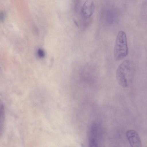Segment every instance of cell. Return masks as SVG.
<instances>
[{
    "instance_id": "cell-6",
    "label": "cell",
    "mask_w": 147,
    "mask_h": 147,
    "mask_svg": "<svg viewBox=\"0 0 147 147\" xmlns=\"http://www.w3.org/2000/svg\"><path fill=\"white\" fill-rule=\"evenodd\" d=\"M5 113L4 106L0 99V139L3 133L5 123Z\"/></svg>"
},
{
    "instance_id": "cell-3",
    "label": "cell",
    "mask_w": 147,
    "mask_h": 147,
    "mask_svg": "<svg viewBox=\"0 0 147 147\" xmlns=\"http://www.w3.org/2000/svg\"><path fill=\"white\" fill-rule=\"evenodd\" d=\"M126 136L127 140L131 146L132 147H141L142 143L140 138L135 130L130 129L126 132Z\"/></svg>"
},
{
    "instance_id": "cell-4",
    "label": "cell",
    "mask_w": 147,
    "mask_h": 147,
    "mask_svg": "<svg viewBox=\"0 0 147 147\" xmlns=\"http://www.w3.org/2000/svg\"><path fill=\"white\" fill-rule=\"evenodd\" d=\"M98 127L95 123L91 125L88 132V140L89 146L96 147L98 146L97 140Z\"/></svg>"
},
{
    "instance_id": "cell-7",
    "label": "cell",
    "mask_w": 147,
    "mask_h": 147,
    "mask_svg": "<svg viewBox=\"0 0 147 147\" xmlns=\"http://www.w3.org/2000/svg\"><path fill=\"white\" fill-rule=\"evenodd\" d=\"M37 54L38 57L40 58H43L45 55L44 51L41 49H39L38 50Z\"/></svg>"
},
{
    "instance_id": "cell-1",
    "label": "cell",
    "mask_w": 147,
    "mask_h": 147,
    "mask_svg": "<svg viewBox=\"0 0 147 147\" xmlns=\"http://www.w3.org/2000/svg\"><path fill=\"white\" fill-rule=\"evenodd\" d=\"M114 54L116 61L123 59L128 55L127 37L125 33L123 31H120L118 33L115 44Z\"/></svg>"
},
{
    "instance_id": "cell-5",
    "label": "cell",
    "mask_w": 147,
    "mask_h": 147,
    "mask_svg": "<svg viewBox=\"0 0 147 147\" xmlns=\"http://www.w3.org/2000/svg\"><path fill=\"white\" fill-rule=\"evenodd\" d=\"M94 4L93 0H87L81 9L82 16L85 19L89 18L93 14L94 10Z\"/></svg>"
},
{
    "instance_id": "cell-8",
    "label": "cell",
    "mask_w": 147,
    "mask_h": 147,
    "mask_svg": "<svg viewBox=\"0 0 147 147\" xmlns=\"http://www.w3.org/2000/svg\"><path fill=\"white\" fill-rule=\"evenodd\" d=\"M5 14L4 12H0V21H3L5 19Z\"/></svg>"
},
{
    "instance_id": "cell-9",
    "label": "cell",
    "mask_w": 147,
    "mask_h": 147,
    "mask_svg": "<svg viewBox=\"0 0 147 147\" xmlns=\"http://www.w3.org/2000/svg\"><path fill=\"white\" fill-rule=\"evenodd\" d=\"M80 0H74V5H75V7H77V5H78V4L79 3V2L80 1Z\"/></svg>"
},
{
    "instance_id": "cell-2",
    "label": "cell",
    "mask_w": 147,
    "mask_h": 147,
    "mask_svg": "<svg viewBox=\"0 0 147 147\" xmlns=\"http://www.w3.org/2000/svg\"><path fill=\"white\" fill-rule=\"evenodd\" d=\"M133 64L131 61L126 60L118 66L116 71V78L119 84L123 88L128 86V79L132 76Z\"/></svg>"
}]
</instances>
